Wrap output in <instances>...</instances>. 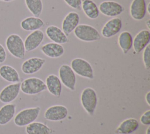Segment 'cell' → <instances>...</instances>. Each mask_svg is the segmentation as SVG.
<instances>
[{"label": "cell", "instance_id": "cell-21", "mask_svg": "<svg viewBox=\"0 0 150 134\" xmlns=\"http://www.w3.org/2000/svg\"><path fill=\"white\" fill-rule=\"evenodd\" d=\"M45 25L44 21L36 16H29L23 19L20 24L21 28L26 31H34L40 29Z\"/></svg>", "mask_w": 150, "mask_h": 134}, {"label": "cell", "instance_id": "cell-35", "mask_svg": "<svg viewBox=\"0 0 150 134\" xmlns=\"http://www.w3.org/2000/svg\"><path fill=\"white\" fill-rule=\"evenodd\" d=\"M146 134H150V126H148L146 130Z\"/></svg>", "mask_w": 150, "mask_h": 134}, {"label": "cell", "instance_id": "cell-27", "mask_svg": "<svg viewBox=\"0 0 150 134\" xmlns=\"http://www.w3.org/2000/svg\"><path fill=\"white\" fill-rule=\"evenodd\" d=\"M25 5L30 12L36 17H39L43 11L42 0H25Z\"/></svg>", "mask_w": 150, "mask_h": 134}, {"label": "cell", "instance_id": "cell-25", "mask_svg": "<svg viewBox=\"0 0 150 134\" xmlns=\"http://www.w3.org/2000/svg\"><path fill=\"white\" fill-rule=\"evenodd\" d=\"M133 38L128 31H122L118 38V43L124 54H127L132 47Z\"/></svg>", "mask_w": 150, "mask_h": 134}, {"label": "cell", "instance_id": "cell-19", "mask_svg": "<svg viewBox=\"0 0 150 134\" xmlns=\"http://www.w3.org/2000/svg\"><path fill=\"white\" fill-rule=\"evenodd\" d=\"M41 51L45 55L49 58H57L63 55L64 49L61 44L49 42L42 46Z\"/></svg>", "mask_w": 150, "mask_h": 134}, {"label": "cell", "instance_id": "cell-1", "mask_svg": "<svg viewBox=\"0 0 150 134\" xmlns=\"http://www.w3.org/2000/svg\"><path fill=\"white\" fill-rule=\"evenodd\" d=\"M5 46L9 53L18 59H23L25 56V48L22 38L18 34H12L6 39Z\"/></svg>", "mask_w": 150, "mask_h": 134}, {"label": "cell", "instance_id": "cell-33", "mask_svg": "<svg viewBox=\"0 0 150 134\" xmlns=\"http://www.w3.org/2000/svg\"><path fill=\"white\" fill-rule=\"evenodd\" d=\"M145 25H146V27L148 28V29H150V20L149 19L146 21Z\"/></svg>", "mask_w": 150, "mask_h": 134}, {"label": "cell", "instance_id": "cell-23", "mask_svg": "<svg viewBox=\"0 0 150 134\" xmlns=\"http://www.w3.org/2000/svg\"><path fill=\"white\" fill-rule=\"evenodd\" d=\"M15 103H6L0 108V125L8 124L13 118L16 112Z\"/></svg>", "mask_w": 150, "mask_h": 134}, {"label": "cell", "instance_id": "cell-6", "mask_svg": "<svg viewBox=\"0 0 150 134\" xmlns=\"http://www.w3.org/2000/svg\"><path fill=\"white\" fill-rule=\"evenodd\" d=\"M70 67L74 73L80 76L88 79H94V70L91 65L86 59L76 58L72 59Z\"/></svg>", "mask_w": 150, "mask_h": 134}, {"label": "cell", "instance_id": "cell-5", "mask_svg": "<svg viewBox=\"0 0 150 134\" xmlns=\"http://www.w3.org/2000/svg\"><path fill=\"white\" fill-rule=\"evenodd\" d=\"M73 32L74 36L83 42H94L101 39L97 29L90 25L79 24Z\"/></svg>", "mask_w": 150, "mask_h": 134}, {"label": "cell", "instance_id": "cell-10", "mask_svg": "<svg viewBox=\"0 0 150 134\" xmlns=\"http://www.w3.org/2000/svg\"><path fill=\"white\" fill-rule=\"evenodd\" d=\"M67 115L68 109L65 106L56 105L49 107L44 113V117L47 120L57 122L64 119Z\"/></svg>", "mask_w": 150, "mask_h": 134}, {"label": "cell", "instance_id": "cell-2", "mask_svg": "<svg viewBox=\"0 0 150 134\" xmlns=\"http://www.w3.org/2000/svg\"><path fill=\"white\" fill-rule=\"evenodd\" d=\"M80 102L86 112L91 116L93 115L98 103L96 91L91 87L84 88L80 95Z\"/></svg>", "mask_w": 150, "mask_h": 134}, {"label": "cell", "instance_id": "cell-13", "mask_svg": "<svg viewBox=\"0 0 150 134\" xmlns=\"http://www.w3.org/2000/svg\"><path fill=\"white\" fill-rule=\"evenodd\" d=\"M44 37L43 32L40 29L30 32L23 41L25 51L31 52L37 49L42 42Z\"/></svg>", "mask_w": 150, "mask_h": 134}, {"label": "cell", "instance_id": "cell-30", "mask_svg": "<svg viewBox=\"0 0 150 134\" xmlns=\"http://www.w3.org/2000/svg\"><path fill=\"white\" fill-rule=\"evenodd\" d=\"M140 122L144 125H150V110H147L141 115Z\"/></svg>", "mask_w": 150, "mask_h": 134}, {"label": "cell", "instance_id": "cell-11", "mask_svg": "<svg viewBox=\"0 0 150 134\" xmlns=\"http://www.w3.org/2000/svg\"><path fill=\"white\" fill-rule=\"evenodd\" d=\"M122 27V19L118 17H114L105 23L101 29V34L105 38H110L116 35Z\"/></svg>", "mask_w": 150, "mask_h": 134}, {"label": "cell", "instance_id": "cell-12", "mask_svg": "<svg viewBox=\"0 0 150 134\" xmlns=\"http://www.w3.org/2000/svg\"><path fill=\"white\" fill-rule=\"evenodd\" d=\"M46 62L45 59L32 57L25 60L21 65V71L25 75H32L39 71Z\"/></svg>", "mask_w": 150, "mask_h": 134}, {"label": "cell", "instance_id": "cell-29", "mask_svg": "<svg viewBox=\"0 0 150 134\" xmlns=\"http://www.w3.org/2000/svg\"><path fill=\"white\" fill-rule=\"evenodd\" d=\"M66 4L74 9L80 10L81 9L82 0H64Z\"/></svg>", "mask_w": 150, "mask_h": 134}, {"label": "cell", "instance_id": "cell-4", "mask_svg": "<svg viewBox=\"0 0 150 134\" xmlns=\"http://www.w3.org/2000/svg\"><path fill=\"white\" fill-rule=\"evenodd\" d=\"M20 89L26 95H34L46 90L45 82L40 78L30 77L21 83Z\"/></svg>", "mask_w": 150, "mask_h": 134}, {"label": "cell", "instance_id": "cell-17", "mask_svg": "<svg viewBox=\"0 0 150 134\" xmlns=\"http://www.w3.org/2000/svg\"><path fill=\"white\" fill-rule=\"evenodd\" d=\"M47 37L53 42L59 44H64L68 42V36L64 32L55 25H50L47 27L45 31Z\"/></svg>", "mask_w": 150, "mask_h": 134}, {"label": "cell", "instance_id": "cell-14", "mask_svg": "<svg viewBox=\"0 0 150 134\" xmlns=\"http://www.w3.org/2000/svg\"><path fill=\"white\" fill-rule=\"evenodd\" d=\"M79 15L74 11L70 12L63 19L62 23V30L68 36L79 25Z\"/></svg>", "mask_w": 150, "mask_h": 134}, {"label": "cell", "instance_id": "cell-20", "mask_svg": "<svg viewBox=\"0 0 150 134\" xmlns=\"http://www.w3.org/2000/svg\"><path fill=\"white\" fill-rule=\"evenodd\" d=\"M0 76L11 83L20 82L21 81L18 72L13 67L8 65H3L0 66Z\"/></svg>", "mask_w": 150, "mask_h": 134}, {"label": "cell", "instance_id": "cell-22", "mask_svg": "<svg viewBox=\"0 0 150 134\" xmlns=\"http://www.w3.org/2000/svg\"><path fill=\"white\" fill-rule=\"evenodd\" d=\"M139 126L138 121L132 118L124 120L115 129L117 134H130L135 132Z\"/></svg>", "mask_w": 150, "mask_h": 134}, {"label": "cell", "instance_id": "cell-26", "mask_svg": "<svg viewBox=\"0 0 150 134\" xmlns=\"http://www.w3.org/2000/svg\"><path fill=\"white\" fill-rule=\"evenodd\" d=\"M25 132L27 134H51L52 130L43 123L33 122L26 126Z\"/></svg>", "mask_w": 150, "mask_h": 134}, {"label": "cell", "instance_id": "cell-24", "mask_svg": "<svg viewBox=\"0 0 150 134\" xmlns=\"http://www.w3.org/2000/svg\"><path fill=\"white\" fill-rule=\"evenodd\" d=\"M81 9L86 16L90 19H96L99 16L98 7L93 0H82Z\"/></svg>", "mask_w": 150, "mask_h": 134}, {"label": "cell", "instance_id": "cell-7", "mask_svg": "<svg viewBox=\"0 0 150 134\" xmlns=\"http://www.w3.org/2000/svg\"><path fill=\"white\" fill-rule=\"evenodd\" d=\"M59 78L62 83L71 91L76 89V76L70 65L67 64L62 65L59 69Z\"/></svg>", "mask_w": 150, "mask_h": 134}, {"label": "cell", "instance_id": "cell-18", "mask_svg": "<svg viewBox=\"0 0 150 134\" xmlns=\"http://www.w3.org/2000/svg\"><path fill=\"white\" fill-rule=\"evenodd\" d=\"M45 84L46 89L55 97L59 98L62 91V83L59 78L54 74H50L46 78Z\"/></svg>", "mask_w": 150, "mask_h": 134}, {"label": "cell", "instance_id": "cell-3", "mask_svg": "<svg viewBox=\"0 0 150 134\" xmlns=\"http://www.w3.org/2000/svg\"><path fill=\"white\" fill-rule=\"evenodd\" d=\"M40 112V108L39 106L22 109L15 116L13 122L17 126H26L35 122L38 118Z\"/></svg>", "mask_w": 150, "mask_h": 134}, {"label": "cell", "instance_id": "cell-8", "mask_svg": "<svg viewBox=\"0 0 150 134\" xmlns=\"http://www.w3.org/2000/svg\"><path fill=\"white\" fill-rule=\"evenodd\" d=\"M100 13L108 17H116L124 11V7L120 3L113 1H105L98 6Z\"/></svg>", "mask_w": 150, "mask_h": 134}, {"label": "cell", "instance_id": "cell-15", "mask_svg": "<svg viewBox=\"0 0 150 134\" xmlns=\"http://www.w3.org/2000/svg\"><path fill=\"white\" fill-rule=\"evenodd\" d=\"M150 42V31L142 29L138 32L133 39L132 48L136 53H140L149 45Z\"/></svg>", "mask_w": 150, "mask_h": 134}, {"label": "cell", "instance_id": "cell-34", "mask_svg": "<svg viewBox=\"0 0 150 134\" xmlns=\"http://www.w3.org/2000/svg\"><path fill=\"white\" fill-rule=\"evenodd\" d=\"M146 13H148V15H150V2H149L146 6Z\"/></svg>", "mask_w": 150, "mask_h": 134}, {"label": "cell", "instance_id": "cell-32", "mask_svg": "<svg viewBox=\"0 0 150 134\" xmlns=\"http://www.w3.org/2000/svg\"><path fill=\"white\" fill-rule=\"evenodd\" d=\"M145 101L148 106H150V91H148L145 96Z\"/></svg>", "mask_w": 150, "mask_h": 134}, {"label": "cell", "instance_id": "cell-31", "mask_svg": "<svg viewBox=\"0 0 150 134\" xmlns=\"http://www.w3.org/2000/svg\"><path fill=\"white\" fill-rule=\"evenodd\" d=\"M6 52L5 48L0 43V64L3 63L6 59Z\"/></svg>", "mask_w": 150, "mask_h": 134}, {"label": "cell", "instance_id": "cell-28", "mask_svg": "<svg viewBox=\"0 0 150 134\" xmlns=\"http://www.w3.org/2000/svg\"><path fill=\"white\" fill-rule=\"evenodd\" d=\"M142 60L145 68L149 70L150 68V45H148L144 49Z\"/></svg>", "mask_w": 150, "mask_h": 134}, {"label": "cell", "instance_id": "cell-9", "mask_svg": "<svg viewBox=\"0 0 150 134\" xmlns=\"http://www.w3.org/2000/svg\"><path fill=\"white\" fill-rule=\"evenodd\" d=\"M21 82L12 83L5 86L0 91V101L4 103H10L15 101L20 92Z\"/></svg>", "mask_w": 150, "mask_h": 134}, {"label": "cell", "instance_id": "cell-16", "mask_svg": "<svg viewBox=\"0 0 150 134\" xmlns=\"http://www.w3.org/2000/svg\"><path fill=\"white\" fill-rule=\"evenodd\" d=\"M129 14L132 18L134 20H142L146 14V1L133 0L130 5Z\"/></svg>", "mask_w": 150, "mask_h": 134}, {"label": "cell", "instance_id": "cell-36", "mask_svg": "<svg viewBox=\"0 0 150 134\" xmlns=\"http://www.w3.org/2000/svg\"><path fill=\"white\" fill-rule=\"evenodd\" d=\"M15 1V0H0V1H2V2H11V1Z\"/></svg>", "mask_w": 150, "mask_h": 134}]
</instances>
